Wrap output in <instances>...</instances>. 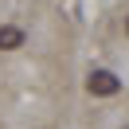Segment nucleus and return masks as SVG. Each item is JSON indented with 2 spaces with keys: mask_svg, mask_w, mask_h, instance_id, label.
<instances>
[{
  "mask_svg": "<svg viewBox=\"0 0 129 129\" xmlns=\"http://www.w3.org/2000/svg\"><path fill=\"white\" fill-rule=\"evenodd\" d=\"M24 47V31L20 27H0V51H16Z\"/></svg>",
  "mask_w": 129,
  "mask_h": 129,
  "instance_id": "f03ea898",
  "label": "nucleus"
},
{
  "mask_svg": "<svg viewBox=\"0 0 129 129\" xmlns=\"http://www.w3.org/2000/svg\"><path fill=\"white\" fill-rule=\"evenodd\" d=\"M86 90H90L94 98H110V94L121 90V78H117L113 71H94V74L86 78Z\"/></svg>",
  "mask_w": 129,
  "mask_h": 129,
  "instance_id": "f257e3e1",
  "label": "nucleus"
},
{
  "mask_svg": "<svg viewBox=\"0 0 129 129\" xmlns=\"http://www.w3.org/2000/svg\"><path fill=\"white\" fill-rule=\"evenodd\" d=\"M125 31H129V20H125Z\"/></svg>",
  "mask_w": 129,
  "mask_h": 129,
  "instance_id": "7ed1b4c3",
  "label": "nucleus"
}]
</instances>
